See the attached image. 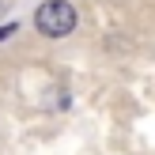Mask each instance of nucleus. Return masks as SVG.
Masks as SVG:
<instances>
[{
	"label": "nucleus",
	"mask_w": 155,
	"mask_h": 155,
	"mask_svg": "<svg viewBox=\"0 0 155 155\" xmlns=\"http://www.w3.org/2000/svg\"><path fill=\"white\" fill-rule=\"evenodd\" d=\"M34 27L42 30L45 38H64L68 30L76 27V8L68 0H45L34 15Z\"/></svg>",
	"instance_id": "1"
},
{
	"label": "nucleus",
	"mask_w": 155,
	"mask_h": 155,
	"mask_svg": "<svg viewBox=\"0 0 155 155\" xmlns=\"http://www.w3.org/2000/svg\"><path fill=\"white\" fill-rule=\"evenodd\" d=\"M8 34H15V23H8V27H0V42H4Z\"/></svg>",
	"instance_id": "2"
}]
</instances>
